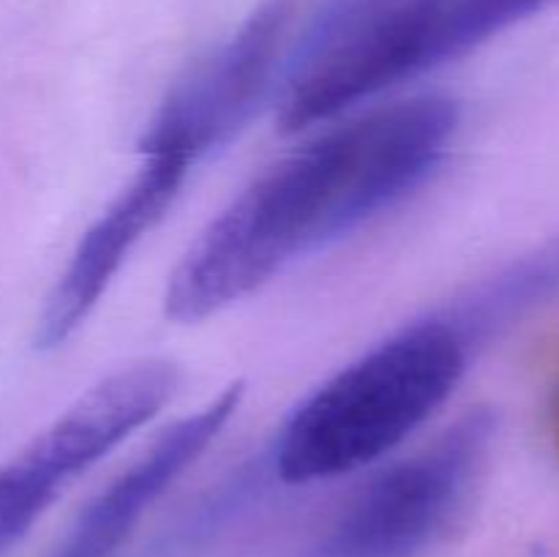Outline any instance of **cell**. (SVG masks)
Returning a JSON list of instances; mask_svg holds the SVG:
<instances>
[{
	"label": "cell",
	"instance_id": "1",
	"mask_svg": "<svg viewBox=\"0 0 559 557\" xmlns=\"http://www.w3.org/2000/svg\"><path fill=\"white\" fill-rule=\"evenodd\" d=\"M456 126V102L415 96L333 126L282 158L180 260L164 295L167 315L205 320L287 262L364 227L435 173Z\"/></svg>",
	"mask_w": 559,
	"mask_h": 557
},
{
	"label": "cell",
	"instance_id": "4",
	"mask_svg": "<svg viewBox=\"0 0 559 557\" xmlns=\"http://www.w3.org/2000/svg\"><path fill=\"white\" fill-rule=\"evenodd\" d=\"M495 435L484 410L424 451L371 475L325 524L306 557H420L462 508Z\"/></svg>",
	"mask_w": 559,
	"mask_h": 557
},
{
	"label": "cell",
	"instance_id": "9",
	"mask_svg": "<svg viewBox=\"0 0 559 557\" xmlns=\"http://www.w3.org/2000/svg\"><path fill=\"white\" fill-rule=\"evenodd\" d=\"M549 3L551 0H445L437 27V60L445 63L469 52Z\"/></svg>",
	"mask_w": 559,
	"mask_h": 557
},
{
	"label": "cell",
	"instance_id": "2",
	"mask_svg": "<svg viewBox=\"0 0 559 557\" xmlns=\"http://www.w3.org/2000/svg\"><path fill=\"white\" fill-rule=\"evenodd\" d=\"M486 339L456 300L371 347L289 415L273 448L278 478H336L391 453L451 399Z\"/></svg>",
	"mask_w": 559,
	"mask_h": 557
},
{
	"label": "cell",
	"instance_id": "5",
	"mask_svg": "<svg viewBox=\"0 0 559 557\" xmlns=\"http://www.w3.org/2000/svg\"><path fill=\"white\" fill-rule=\"evenodd\" d=\"M175 391L173 366L147 360L107 377L0 467V555L85 470L153 418Z\"/></svg>",
	"mask_w": 559,
	"mask_h": 557
},
{
	"label": "cell",
	"instance_id": "8",
	"mask_svg": "<svg viewBox=\"0 0 559 557\" xmlns=\"http://www.w3.org/2000/svg\"><path fill=\"white\" fill-rule=\"evenodd\" d=\"M243 388L229 386L197 413L169 426L140 459L115 475L71 522L49 557H115L147 508L222 435Z\"/></svg>",
	"mask_w": 559,
	"mask_h": 557
},
{
	"label": "cell",
	"instance_id": "7",
	"mask_svg": "<svg viewBox=\"0 0 559 557\" xmlns=\"http://www.w3.org/2000/svg\"><path fill=\"white\" fill-rule=\"evenodd\" d=\"M194 164L167 151L142 147V162L118 197L76 244L38 320V347H58L85 322L131 251L178 200Z\"/></svg>",
	"mask_w": 559,
	"mask_h": 557
},
{
	"label": "cell",
	"instance_id": "3",
	"mask_svg": "<svg viewBox=\"0 0 559 557\" xmlns=\"http://www.w3.org/2000/svg\"><path fill=\"white\" fill-rule=\"evenodd\" d=\"M445 0H325L287 55L282 126L309 129L440 66Z\"/></svg>",
	"mask_w": 559,
	"mask_h": 557
},
{
	"label": "cell",
	"instance_id": "6",
	"mask_svg": "<svg viewBox=\"0 0 559 557\" xmlns=\"http://www.w3.org/2000/svg\"><path fill=\"white\" fill-rule=\"evenodd\" d=\"M287 25L289 0H265L251 11L233 36L175 82L142 145L200 164L207 153L233 140L271 87Z\"/></svg>",
	"mask_w": 559,
	"mask_h": 557
}]
</instances>
